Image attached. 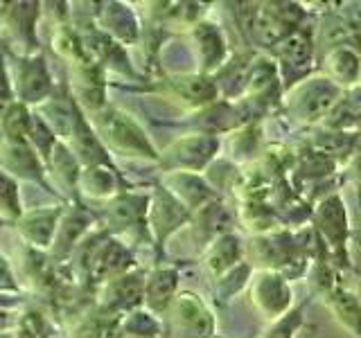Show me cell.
Returning a JSON list of instances; mask_svg holds the SVG:
<instances>
[{
  "label": "cell",
  "instance_id": "obj_1",
  "mask_svg": "<svg viewBox=\"0 0 361 338\" xmlns=\"http://www.w3.org/2000/svg\"><path fill=\"white\" fill-rule=\"evenodd\" d=\"M338 99H341V88L334 82H330V79L316 77V79H305L302 84H298L291 90L289 106L291 113H296L300 120L316 122L330 115V111L336 106Z\"/></svg>",
  "mask_w": 361,
  "mask_h": 338
},
{
  "label": "cell",
  "instance_id": "obj_2",
  "mask_svg": "<svg viewBox=\"0 0 361 338\" xmlns=\"http://www.w3.org/2000/svg\"><path fill=\"white\" fill-rule=\"evenodd\" d=\"M316 232L330 248V253L336 257L338 264L348 262V212L338 194L325 196L314 210Z\"/></svg>",
  "mask_w": 361,
  "mask_h": 338
},
{
  "label": "cell",
  "instance_id": "obj_3",
  "mask_svg": "<svg viewBox=\"0 0 361 338\" xmlns=\"http://www.w3.org/2000/svg\"><path fill=\"white\" fill-rule=\"evenodd\" d=\"M174 325L176 332L185 338H210L212 336V315L206 304L197 300L192 293H183L174 304Z\"/></svg>",
  "mask_w": 361,
  "mask_h": 338
},
{
  "label": "cell",
  "instance_id": "obj_4",
  "mask_svg": "<svg viewBox=\"0 0 361 338\" xmlns=\"http://www.w3.org/2000/svg\"><path fill=\"white\" fill-rule=\"evenodd\" d=\"M253 300L255 307L269 318H280V313L289 309V287L285 277L276 270L259 273L253 284Z\"/></svg>",
  "mask_w": 361,
  "mask_h": 338
},
{
  "label": "cell",
  "instance_id": "obj_5",
  "mask_svg": "<svg viewBox=\"0 0 361 338\" xmlns=\"http://www.w3.org/2000/svg\"><path fill=\"white\" fill-rule=\"evenodd\" d=\"M325 298H327V307L332 309L336 320L341 323L345 330L353 332L357 338H361V300L357 293L334 287L330 293H325Z\"/></svg>",
  "mask_w": 361,
  "mask_h": 338
},
{
  "label": "cell",
  "instance_id": "obj_6",
  "mask_svg": "<svg viewBox=\"0 0 361 338\" xmlns=\"http://www.w3.org/2000/svg\"><path fill=\"white\" fill-rule=\"evenodd\" d=\"M327 75L336 86H357L361 77V56L353 48H334L327 54Z\"/></svg>",
  "mask_w": 361,
  "mask_h": 338
},
{
  "label": "cell",
  "instance_id": "obj_7",
  "mask_svg": "<svg viewBox=\"0 0 361 338\" xmlns=\"http://www.w3.org/2000/svg\"><path fill=\"white\" fill-rule=\"evenodd\" d=\"M242 259V242L235 234H221L212 242L206 253V266L212 275H226Z\"/></svg>",
  "mask_w": 361,
  "mask_h": 338
},
{
  "label": "cell",
  "instance_id": "obj_8",
  "mask_svg": "<svg viewBox=\"0 0 361 338\" xmlns=\"http://www.w3.org/2000/svg\"><path fill=\"white\" fill-rule=\"evenodd\" d=\"M176 165L188 169H201L217 151V140L208 138V135H197V138H188L174 144Z\"/></svg>",
  "mask_w": 361,
  "mask_h": 338
},
{
  "label": "cell",
  "instance_id": "obj_9",
  "mask_svg": "<svg viewBox=\"0 0 361 338\" xmlns=\"http://www.w3.org/2000/svg\"><path fill=\"white\" fill-rule=\"evenodd\" d=\"M178 284V275L174 268H158L152 273L149 282H147V304L154 311H163L169 302L174 300Z\"/></svg>",
  "mask_w": 361,
  "mask_h": 338
},
{
  "label": "cell",
  "instance_id": "obj_10",
  "mask_svg": "<svg viewBox=\"0 0 361 338\" xmlns=\"http://www.w3.org/2000/svg\"><path fill=\"white\" fill-rule=\"evenodd\" d=\"M276 45H278L280 61H285L287 65H307L314 54L312 41L307 39V34H302V32H289L287 37Z\"/></svg>",
  "mask_w": 361,
  "mask_h": 338
},
{
  "label": "cell",
  "instance_id": "obj_11",
  "mask_svg": "<svg viewBox=\"0 0 361 338\" xmlns=\"http://www.w3.org/2000/svg\"><path fill=\"white\" fill-rule=\"evenodd\" d=\"M178 93L195 104H206L217 95V86L208 77H183L178 82Z\"/></svg>",
  "mask_w": 361,
  "mask_h": 338
},
{
  "label": "cell",
  "instance_id": "obj_12",
  "mask_svg": "<svg viewBox=\"0 0 361 338\" xmlns=\"http://www.w3.org/2000/svg\"><path fill=\"white\" fill-rule=\"evenodd\" d=\"M300 323H302V309L296 307L293 311H287L285 315H280V318L276 320V325L267 332L264 338H293Z\"/></svg>",
  "mask_w": 361,
  "mask_h": 338
},
{
  "label": "cell",
  "instance_id": "obj_13",
  "mask_svg": "<svg viewBox=\"0 0 361 338\" xmlns=\"http://www.w3.org/2000/svg\"><path fill=\"white\" fill-rule=\"evenodd\" d=\"M348 172H350V178H353L357 187L361 189V144H357L353 156L348 158Z\"/></svg>",
  "mask_w": 361,
  "mask_h": 338
},
{
  "label": "cell",
  "instance_id": "obj_14",
  "mask_svg": "<svg viewBox=\"0 0 361 338\" xmlns=\"http://www.w3.org/2000/svg\"><path fill=\"white\" fill-rule=\"evenodd\" d=\"M359 300H361V287H359Z\"/></svg>",
  "mask_w": 361,
  "mask_h": 338
}]
</instances>
